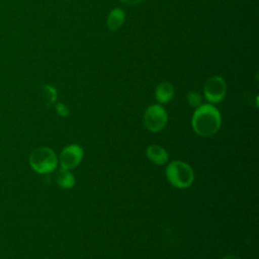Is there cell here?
<instances>
[{"label": "cell", "instance_id": "cell-1", "mask_svg": "<svg viewBox=\"0 0 259 259\" xmlns=\"http://www.w3.org/2000/svg\"><path fill=\"white\" fill-rule=\"evenodd\" d=\"M222 116L219 109L210 103L201 104L195 108L191 126L195 134L201 137H209L214 135L221 127Z\"/></svg>", "mask_w": 259, "mask_h": 259}, {"label": "cell", "instance_id": "cell-2", "mask_svg": "<svg viewBox=\"0 0 259 259\" xmlns=\"http://www.w3.org/2000/svg\"><path fill=\"white\" fill-rule=\"evenodd\" d=\"M165 174L168 182L177 188L189 187L194 180V172L191 166L179 160L168 163Z\"/></svg>", "mask_w": 259, "mask_h": 259}, {"label": "cell", "instance_id": "cell-3", "mask_svg": "<svg viewBox=\"0 0 259 259\" xmlns=\"http://www.w3.org/2000/svg\"><path fill=\"white\" fill-rule=\"evenodd\" d=\"M58 157L55 151L49 147H38L29 155V165L38 174H49L56 170Z\"/></svg>", "mask_w": 259, "mask_h": 259}, {"label": "cell", "instance_id": "cell-4", "mask_svg": "<svg viewBox=\"0 0 259 259\" xmlns=\"http://www.w3.org/2000/svg\"><path fill=\"white\" fill-rule=\"evenodd\" d=\"M167 112L160 104H152L146 108L143 115V122L147 130L156 133L165 127L167 123Z\"/></svg>", "mask_w": 259, "mask_h": 259}, {"label": "cell", "instance_id": "cell-5", "mask_svg": "<svg viewBox=\"0 0 259 259\" xmlns=\"http://www.w3.org/2000/svg\"><path fill=\"white\" fill-rule=\"evenodd\" d=\"M227 93V84L221 76H213L209 78L203 87V94L205 99L210 103L221 102Z\"/></svg>", "mask_w": 259, "mask_h": 259}, {"label": "cell", "instance_id": "cell-6", "mask_svg": "<svg viewBox=\"0 0 259 259\" xmlns=\"http://www.w3.org/2000/svg\"><path fill=\"white\" fill-rule=\"evenodd\" d=\"M83 149L77 144H72L65 147L59 156L58 161L60 162L61 168L71 170L76 168L83 159Z\"/></svg>", "mask_w": 259, "mask_h": 259}, {"label": "cell", "instance_id": "cell-7", "mask_svg": "<svg viewBox=\"0 0 259 259\" xmlns=\"http://www.w3.org/2000/svg\"><path fill=\"white\" fill-rule=\"evenodd\" d=\"M146 155L151 162L157 165L166 164L169 158L167 151L159 145H150L146 150Z\"/></svg>", "mask_w": 259, "mask_h": 259}, {"label": "cell", "instance_id": "cell-8", "mask_svg": "<svg viewBox=\"0 0 259 259\" xmlns=\"http://www.w3.org/2000/svg\"><path fill=\"white\" fill-rule=\"evenodd\" d=\"M174 96V87L169 82H161L155 89V97L159 103H167Z\"/></svg>", "mask_w": 259, "mask_h": 259}, {"label": "cell", "instance_id": "cell-9", "mask_svg": "<svg viewBox=\"0 0 259 259\" xmlns=\"http://www.w3.org/2000/svg\"><path fill=\"white\" fill-rule=\"evenodd\" d=\"M125 14L122 9L114 8L112 9L107 17V26L111 31L118 29L124 22Z\"/></svg>", "mask_w": 259, "mask_h": 259}, {"label": "cell", "instance_id": "cell-10", "mask_svg": "<svg viewBox=\"0 0 259 259\" xmlns=\"http://www.w3.org/2000/svg\"><path fill=\"white\" fill-rule=\"evenodd\" d=\"M56 181L62 188H71L75 184V177L69 170L61 168L57 173Z\"/></svg>", "mask_w": 259, "mask_h": 259}, {"label": "cell", "instance_id": "cell-11", "mask_svg": "<svg viewBox=\"0 0 259 259\" xmlns=\"http://www.w3.org/2000/svg\"><path fill=\"white\" fill-rule=\"evenodd\" d=\"M42 96H44V99L47 104H49V105L53 104L57 100V96H58L57 89L52 85L46 84L42 86Z\"/></svg>", "mask_w": 259, "mask_h": 259}, {"label": "cell", "instance_id": "cell-12", "mask_svg": "<svg viewBox=\"0 0 259 259\" xmlns=\"http://www.w3.org/2000/svg\"><path fill=\"white\" fill-rule=\"evenodd\" d=\"M186 99H187V102L188 104L191 106V107H198L199 105L202 104V97L201 95L198 93V92H195V91H190L187 93V96H186Z\"/></svg>", "mask_w": 259, "mask_h": 259}, {"label": "cell", "instance_id": "cell-13", "mask_svg": "<svg viewBox=\"0 0 259 259\" xmlns=\"http://www.w3.org/2000/svg\"><path fill=\"white\" fill-rule=\"evenodd\" d=\"M56 111L57 113L60 115V116H63V117H67L70 113V110L68 108V106L62 102H57L56 103Z\"/></svg>", "mask_w": 259, "mask_h": 259}, {"label": "cell", "instance_id": "cell-14", "mask_svg": "<svg viewBox=\"0 0 259 259\" xmlns=\"http://www.w3.org/2000/svg\"><path fill=\"white\" fill-rule=\"evenodd\" d=\"M121 2L125 3V4H130V5H134V4H138L140 2H142L143 0H120Z\"/></svg>", "mask_w": 259, "mask_h": 259}, {"label": "cell", "instance_id": "cell-15", "mask_svg": "<svg viewBox=\"0 0 259 259\" xmlns=\"http://www.w3.org/2000/svg\"><path fill=\"white\" fill-rule=\"evenodd\" d=\"M221 259H241L240 257L236 256V255H225L224 257H222Z\"/></svg>", "mask_w": 259, "mask_h": 259}, {"label": "cell", "instance_id": "cell-16", "mask_svg": "<svg viewBox=\"0 0 259 259\" xmlns=\"http://www.w3.org/2000/svg\"><path fill=\"white\" fill-rule=\"evenodd\" d=\"M201 259H204V258H201Z\"/></svg>", "mask_w": 259, "mask_h": 259}]
</instances>
